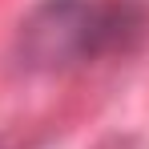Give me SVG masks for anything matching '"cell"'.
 Listing matches in <instances>:
<instances>
[{"label":"cell","mask_w":149,"mask_h":149,"mask_svg":"<svg viewBox=\"0 0 149 149\" xmlns=\"http://www.w3.org/2000/svg\"><path fill=\"white\" fill-rule=\"evenodd\" d=\"M133 24H137V16L129 4L45 0L24 20L20 49H24L28 65L65 69V65H81V61H93L97 52L113 49Z\"/></svg>","instance_id":"cell-1"}]
</instances>
